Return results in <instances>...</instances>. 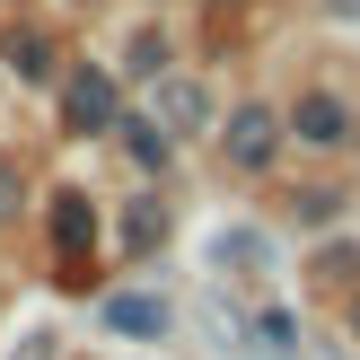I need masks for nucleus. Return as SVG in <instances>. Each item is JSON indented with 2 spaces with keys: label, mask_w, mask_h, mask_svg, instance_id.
I'll return each instance as SVG.
<instances>
[{
  "label": "nucleus",
  "mask_w": 360,
  "mask_h": 360,
  "mask_svg": "<svg viewBox=\"0 0 360 360\" xmlns=\"http://www.w3.org/2000/svg\"><path fill=\"white\" fill-rule=\"evenodd\" d=\"M273 150H281V115L273 105H238V115H229V167H273Z\"/></svg>",
  "instance_id": "nucleus-1"
},
{
  "label": "nucleus",
  "mask_w": 360,
  "mask_h": 360,
  "mask_svg": "<svg viewBox=\"0 0 360 360\" xmlns=\"http://www.w3.org/2000/svg\"><path fill=\"white\" fill-rule=\"evenodd\" d=\"M62 123H70V132H115V79H105V70H70Z\"/></svg>",
  "instance_id": "nucleus-2"
},
{
  "label": "nucleus",
  "mask_w": 360,
  "mask_h": 360,
  "mask_svg": "<svg viewBox=\"0 0 360 360\" xmlns=\"http://www.w3.org/2000/svg\"><path fill=\"white\" fill-rule=\"evenodd\" d=\"M290 132H299V141H316V150H343V141H352V115H343V97H326V88H316V97H299Z\"/></svg>",
  "instance_id": "nucleus-3"
},
{
  "label": "nucleus",
  "mask_w": 360,
  "mask_h": 360,
  "mask_svg": "<svg viewBox=\"0 0 360 360\" xmlns=\"http://www.w3.org/2000/svg\"><path fill=\"white\" fill-rule=\"evenodd\" d=\"M53 246H62L70 264L97 246V211H88V193H53Z\"/></svg>",
  "instance_id": "nucleus-4"
},
{
  "label": "nucleus",
  "mask_w": 360,
  "mask_h": 360,
  "mask_svg": "<svg viewBox=\"0 0 360 360\" xmlns=\"http://www.w3.org/2000/svg\"><path fill=\"white\" fill-rule=\"evenodd\" d=\"M105 326H115V334H167V299L123 290V299H105Z\"/></svg>",
  "instance_id": "nucleus-5"
},
{
  "label": "nucleus",
  "mask_w": 360,
  "mask_h": 360,
  "mask_svg": "<svg viewBox=\"0 0 360 360\" xmlns=\"http://www.w3.org/2000/svg\"><path fill=\"white\" fill-rule=\"evenodd\" d=\"M158 246H167V202L141 193V202L123 211V255H158Z\"/></svg>",
  "instance_id": "nucleus-6"
},
{
  "label": "nucleus",
  "mask_w": 360,
  "mask_h": 360,
  "mask_svg": "<svg viewBox=\"0 0 360 360\" xmlns=\"http://www.w3.org/2000/svg\"><path fill=\"white\" fill-rule=\"evenodd\" d=\"M9 70H18V79H53V44H44L35 27H18V35H9Z\"/></svg>",
  "instance_id": "nucleus-7"
},
{
  "label": "nucleus",
  "mask_w": 360,
  "mask_h": 360,
  "mask_svg": "<svg viewBox=\"0 0 360 360\" xmlns=\"http://www.w3.org/2000/svg\"><path fill=\"white\" fill-rule=\"evenodd\" d=\"M167 123H193V132L211 123V97H202V79H167Z\"/></svg>",
  "instance_id": "nucleus-8"
},
{
  "label": "nucleus",
  "mask_w": 360,
  "mask_h": 360,
  "mask_svg": "<svg viewBox=\"0 0 360 360\" xmlns=\"http://www.w3.org/2000/svg\"><path fill=\"white\" fill-rule=\"evenodd\" d=\"M123 141H132V158L141 167H167V141H158V123H115Z\"/></svg>",
  "instance_id": "nucleus-9"
},
{
  "label": "nucleus",
  "mask_w": 360,
  "mask_h": 360,
  "mask_svg": "<svg viewBox=\"0 0 360 360\" xmlns=\"http://www.w3.org/2000/svg\"><path fill=\"white\" fill-rule=\"evenodd\" d=\"M255 343H264V352H290V316L264 308V316H255Z\"/></svg>",
  "instance_id": "nucleus-10"
},
{
  "label": "nucleus",
  "mask_w": 360,
  "mask_h": 360,
  "mask_svg": "<svg viewBox=\"0 0 360 360\" xmlns=\"http://www.w3.org/2000/svg\"><path fill=\"white\" fill-rule=\"evenodd\" d=\"M316 273H326V281H360V255H352V246H326V264H316Z\"/></svg>",
  "instance_id": "nucleus-11"
},
{
  "label": "nucleus",
  "mask_w": 360,
  "mask_h": 360,
  "mask_svg": "<svg viewBox=\"0 0 360 360\" xmlns=\"http://www.w3.org/2000/svg\"><path fill=\"white\" fill-rule=\"evenodd\" d=\"M18 202H27V185H18V167L0 158V220H18Z\"/></svg>",
  "instance_id": "nucleus-12"
},
{
  "label": "nucleus",
  "mask_w": 360,
  "mask_h": 360,
  "mask_svg": "<svg viewBox=\"0 0 360 360\" xmlns=\"http://www.w3.org/2000/svg\"><path fill=\"white\" fill-rule=\"evenodd\" d=\"M132 70H150V79H158V70H167V44H158V35H141V44H132Z\"/></svg>",
  "instance_id": "nucleus-13"
},
{
  "label": "nucleus",
  "mask_w": 360,
  "mask_h": 360,
  "mask_svg": "<svg viewBox=\"0 0 360 360\" xmlns=\"http://www.w3.org/2000/svg\"><path fill=\"white\" fill-rule=\"evenodd\" d=\"M352 326H360V299H352Z\"/></svg>",
  "instance_id": "nucleus-14"
}]
</instances>
